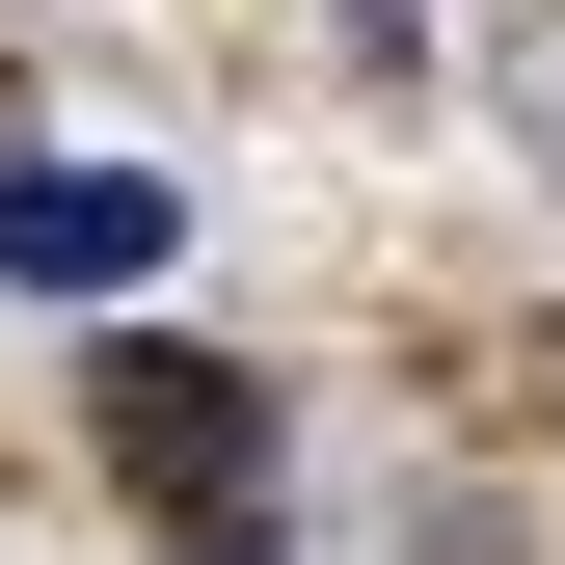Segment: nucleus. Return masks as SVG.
<instances>
[{"instance_id": "f257e3e1", "label": "nucleus", "mask_w": 565, "mask_h": 565, "mask_svg": "<svg viewBox=\"0 0 565 565\" xmlns=\"http://www.w3.org/2000/svg\"><path fill=\"white\" fill-rule=\"evenodd\" d=\"M82 404H108V484L189 565H269V404L216 377V350H82Z\"/></svg>"}, {"instance_id": "f03ea898", "label": "nucleus", "mask_w": 565, "mask_h": 565, "mask_svg": "<svg viewBox=\"0 0 565 565\" xmlns=\"http://www.w3.org/2000/svg\"><path fill=\"white\" fill-rule=\"evenodd\" d=\"M162 243H189V189H135V162H0V269H28V297H135Z\"/></svg>"}]
</instances>
